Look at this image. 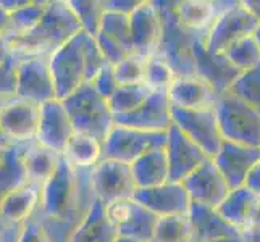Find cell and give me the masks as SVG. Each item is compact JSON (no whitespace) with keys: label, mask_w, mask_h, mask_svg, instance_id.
Here are the masks:
<instances>
[{"label":"cell","mask_w":260,"mask_h":242,"mask_svg":"<svg viewBox=\"0 0 260 242\" xmlns=\"http://www.w3.org/2000/svg\"><path fill=\"white\" fill-rule=\"evenodd\" d=\"M91 169L75 168L61 155L55 173L41 189L39 209L55 220H83L97 200Z\"/></svg>","instance_id":"1"},{"label":"cell","mask_w":260,"mask_h":242,"mask_svg":"<svg viewBox=\"0 0 260 242\" xmlns=\"http://www.w3.org/2000/svg\"><path fill=\"white\" fill-rule=\"evenodd\" d=\"M109 61L92 34L81 31L63 47L49 57V65L55 83V94L63 100L92 78Z\"/></svg>","instance_id":"2"},{"label":"cell","mask_w":260,"mask_h":242,"mask_svg":"<svg viewBox=\"0 0 260 242\" xmlns=\"http://www.w3.org/2000/svg\"><path fill=\"white\" fill-rule=\"evenodd\" d=\"M83 29L81 21L67 4H49L46 15L31 31L4 42L12 57H50Z\"/></svg>","instance_id":"3"},{"label":"cell","mask_w":260,"mask_h":242,"mask_svg":"<svg viewBox=\"0 0 260 242\" xmlns=\"http://www.w3.org/2000/svg\"><path fill=\"white\" fill-rule=\"evenodd\" d=\"M61 102L68 112L75 132L94 136L104 144L107 134L115 126V116L109 100L99 95L94 87L86 83Z\"/></svg>","instance_id":"4"},{"label":"cell","mask_w":260,"mask_h":242,"mask_svg":"<svg viewBox=\"0 0 260 242\" xmlns=\"http://www.w3.org/2000/svg\"><path fill=\"white\" fill-rule=\"evenodd\" d=\"M178 12L160 15L164 24L162 39L155 55L162 57L179 78L196 76V46L207 32L187 29L178 20Z\"/></svg>","instance_id":"5"},{"label":"cell","mask_w":260,"mask_h":242,"mask_svg":"<svg viewBox=\"0 0 260 242\" xmlns=\"http://www.w3.org/2000/svg\"><path fill=\"white\" fill-rule=\"evenodd\" d=\"M215 110L223 139L249 147H260V110L231 92L220 95Z\"/></svg>","instance_id":"6"},{"label":"cell","mask_w":260,"mask_h":242,"mask_svg":"<svg viewBox=\"0 0 260 242\" xmlns=\"http://www.w3.org/2000/svg\"><path fill=\"white\" fill-rule=\"evenodd\" d=\"M168 131H142L115 124L102 144V160H118L131 165L147 152L167 147Z\"/></svg>","instance_id":"7"},{"label":"cell","mask_w":260,"mask_h":242,"mask_svg":"<svg viewBox=\"0 0 260 242\" xmlns=\"http://www.w3.org/2000/svg\"><path fill=\"white\" fill-rule=\"evenodd\" d=\"M172 121L183 134L196 142L209 157H215L223 144L218 116L215 109H179L172 107Z\"/></svg>","instance_id":"8"},{"label":"cell","mask_w":260,"mask_h":242,"mask_svg":"<svg viewBox=\"0 0 260 242\" xmlns=\"http://www.w3.org/2000/svg\"><path fill=\"white\" fill-rule=\"evenodd\" d=\"M41 105L28 98L12 95L0 110V129L10 146L38 141Z\"/></svg>","instance_id":"9"},{"label":"cell","mask_w":260,"mask_h":242,"mask_svg":"<svg viewBox=\"0 0 260 242\" xmlns=\"http://www.w3.org/2000/svg\"><path fill=\"white\" fill-rule=\"evenodd\" d=\"M16 95L36 103L57 98L55 83L47 57L16 58Z\"/></svg>","instance_id":"10"},{"label":"cell","mask_w":260,"mask_h":242,"mask_svg":"<svg viewBox=\"0 0 260 242\" xmlns=\"http://www.w3.org/2000/svg\"><path fill=\"white\" fill-rule=\"evenodd\" d=\"M91 183L95 197L104 203L131 199L136 192L131 165L118 160H101L91 169Z\"/></svg>","instance_id":"11"},{"label":"cell","mask_w":260,"mask_h":242,"mask_svg":"<svg viewBox=\"0 0 260 242\" xmlns=\"http://www.w3.org/2000/svg\"><path fill=\"white\" fill-rule=\"evenodd\" d=\"M258 21L243 7L230 10L215 18L205 36V49L210 53H225L239 39L252 36Z\"/></svg>","instance_id":"12"},{"label":"cell","mask_w":260,"mask_h":242,"mask_svg":"<svg viewBox=\"0 0 260 242\" xmlns=\"http://www.w3.org/2000/svg\"><path fill=\"white\" fill-rule=\"evenodd\" d=\"M94 38L107 61L113 66L134 53L129 15L105 10Z\"/></svg>","instance_id":"13"},{"label":"cell","mask_w":260,"mask_h":242,"mask_svg":"<svg viewBox=\"0 0 260 242\" xmlns=\"http://www.w3.org/2000/svg\"><path fill=\"white\" fill-rule=\"evenodd\" d=\"M183 186L189 194L191 202L209 209H218L231 192V187L213 158L207 160L192 175L187 176L183 181Z\"/></svg>","instance_id":"14"},{"label":"cell","mask_w":260,"mask_h":242,"mask_svg":"<svg viewBox=\"0 0 260 242\" xmlns=\"http://www.w3.org/2000/svg\"><path fill=\"white\" fill-rule=\"evenodd\" d=\"M165 149L170 165V181L173 183H183L201 165L212 158L196 142H192L186 134L179 131V128H176L175 124H172L168 129V141Z\"/></svg>","instance_id":"15"},{"label":"cell","mask_w":260,"mask_h":242,"mask_svg":"<svg viewBox=\"0 0 260 242\" xmlns=\"http://www.w3.org/2000/svg\"><path fill=\"white\" fill-rule=\"evenodd\" d=\"M115 124L142 131H168L173 121L167 91H154L136 110L115 116Z\"/></svg>","instance_id":"16"},{"label":"cell","mask_w":260,"mask_h":242,"mask_svg":"<svg viewBox=\"0 0 260 242\" xmlns=\"http://www.w3.org/2000/svg\"><path fill=\"white\" fill-rule=\"evenodd\" d=\"M75 134L65 105L58 98L41 103V120L38 131V142L57 154H63L68 141Z\"/></svg>","instance_id":"17"},{"label":"cell","mask_w":260,"mask_h":242,"mask_svg":"<svg viewBox=\"0 0 260 242\" xmlns=\"http://www.w3.org/2000/svg\"><path fill=\"white\" fill-rule=\"evenodd\" d=\"M133 199L138 200L141 205H144L152 213H155L157 217L189 213L192 203L183 183L173 181H168L155 187H147V189H136Z\"/></svg>","instance_id":"18"},{"label":"cell","mask_w":260,"mask_h":242,"mask_svg":"<svg viewBox=\"0 0 260 242\" xmlns=\"http://www.w3.org/2000/svg\"><path fill=\"white\" fill-rule=\"evenodd\" d=\"M223 178L226 179L231 191L243 187L246 178L252 166L260 161V147H249L236 144L231 141H223L221 149L213 157Z\"/></svg>","instance_id":"19"},{"label":"cell","mask_w":260,"mask_h":242,"mask_svg":"<svg viewBox=\"0 0 260 242\" xmlns=\"http://www.w3.org/2000/svg\"><path fill=\"white\" fill-rule=\"evenodd\" d=\"M239 73L241 71L231 63L225 53H210L205 49V39L197 42L196 76L207 81L220 95L230 91Z\"/></svg>","instance_id":"20"},{"label":"cell","mask_w":260,"mask_h":242,"mask_svg":"<svg viewBox=\"0 0 260 242\" xmlns=\"http://www.w3.org/2000/svg\"><path fill=\"white\" fill-rule=\"evenodd\" d=\"M129 23L134 53L144 58L155 55L164 32L162 18L155 8L150 4L138 8L129 15Z\"/></svg>","instance_id":"21"},{"label":"cell","mask_w":260,"mask_h":242,"mask_svg":"<svg viewBox=\"0 0 260 242\" xmlns=\"http://www.w3.org/2000/svg\"><path fill=\"white\" fill-rule=\"evenodd\" d=\"M167 94L172 107L179 109H215L220 98V94L207 81L197 76H176Z\"/></svg>","instance_id":"22"},{"label":"cell","mask_w":260,"mask_h":242,"mask_svg":"<svg viewBox=\"0 0 260 242\" xmlns=\"http://www.w3.org/2000/svg\"><path fill=\"white\" fill-rule=\"evenodd\" d=\"M41 203V187L24 183L8 194L0 205V226H21Z\"/></svg>","instance_id":"23"},{"label":"cell","mask_w":260,"mask_h":242,"mask_svg":"<svg viewBox=\"0 0 260 242\" xmlns=\"http://www.w3.org/2000/svg\"><path fill=\"white\" fill-rule=\"evenodd\" d=\"M189 220L192 226L191 242H212L241 236V232L235 226H231L217 209H209L192 202L189 209Z\"/></svg>","instance_id":"24"},{"label":"cell","mask_w":260,"mask_h":242,"mask_svg":"<svg viewBox=\"0 0 260 242\" xmlns=\"http://www.w3.org/2000/svg\"><path fill=\"white\" fill-rule=\"evenodd\" d=\"M131 173L138 189H147L168 183L170 165L167 149H154L134 160L131 163Z\"/></svg>","instance_id":"25"},{"label":"cell","mask_w":260,"mask_h":242,"mask_svg":"<svg viewBox=\"0 0 260 242\" xmlns=\"http://www.w3.org/2000/svg\"><path fill=\"white\" fill-rule=\"evenodd\" d=\"M60 158V154L41 146L38 141L31 142L23 155L26 181L34 186H39L42 189L44 183L55 173Z\"/></svg>","instance_id":"26"},{"label":"cell","mask_w":260,"mask_h":242,"mask_svg":"<svg viewBox=\"0 0 260 242\" xmlns=\"http://www.w3.org/2000/svg\"><path fill=\"white\" fill-rule=\"evenodd\" d=\"M120 237L110 221L105 217L104 202L95 200L92 209L83 218V221L76 226L71 242H116Z\"/></svg>","instance_id":"27"},{"label":"cell","mask_w":260,"mask_h":242,"mask_svg":"<svg viewBox=\"0 0 260 242\" xmlns=\"http://www.w3.org/2000/svg\"><path fill=\"white\" fill-rule=\"evenodd\" d=\"M258 199L260 197H257L254 192H250L247 187L243 186L231 191L225 202L217 210L231 226H235L239 232H243L249 225Z\"/></svg>","instance_id":"28"},{"label":"cell","mask_w":260,"mask_h":242,"mask_svg":"<svg viewBox=\"0 0 260 242\" xmlns=\"http://www.w3.org/2000/svg\"><path fill=\"white\" fill-rule=\"evenodd\" d=\"M29 144L31 142L7 147L4 157L0 158V205L8 194L18 189L24 183H28L23 165V155Z\"/></svg>","instance_id":"29"},{"label":"cell","mask_w":260,"mask_h":242,"mask_svg":"<svg viewBox=\"0 0 260 242\" xmlns=\"http://www.w3.org/2000/svg\"><path fill=\"white\" fill-rule=\"evenodd\" d=\"M61 155L75 168H92L102 160V142L89 134L75 132Z\"/></svg>","instance_id":"30"},{"label":"cell","mask_w":260,"mask_h":242,"mask_svg":"<svg viewBox=\"0 0 260 242\" xmlns=\"http://www.w3.org/2000/svg\"><path fill=\"white\" fill-rule=\"evenodd\" d=\"M192 226L189 213L158 217L152 242H191Z\"/></svg>","instance_id":"31"},{"label":"cell","mask_w":260,"mask_h":242,"mask_svg":"<svg viewBox=\"0 0 260 242\" xmlns=\"http://www.w3.org/2000/svg\"><path fill=\"white\" fill-rule=\"evenodd\" d=\"M176 15L183 26L197 32H207L217 18L212 4L202 0H184Z\"/></svg>","instance_id":"32"},{"label":"cell","mask_w":260,"mask_h":242,"mask_svg":"<svg viewBox=\"0 0 260 242\" xmlns=\"http://www.w3.org/2000/svg\"><path fill=\"white\" fill-rule=\"evenodd\" d=\"M154 92L142 83L133 86H120L115 91V94L109 98V105L113 116H120L124 113H129L136 110L147 100V97Z\"/></svg>","instance_id":"33"},{"label":"cell","mask_w":260,"mask_h":242,"mask_svg":"<svg viewBox=\"0 0 260 242\" xmlns=\"http://www.w3.org/2000/svg\"><path fill=\"white\" fill-rule=\"evenodd\" d=\"M47 5H32V7L21 8V10H18L15 13H10V23H8L7 31L2 34V41L4 42L13 41L31 31L42 20L44 15H46Z\"/></svg>","instance_id":"34"},{"label":"cell","mask_w":260,"mask_h":242,"mask_svg":"<svg viewBox=\"0 0 260 242\" xmlns=\"http://www.w3.org/2000/svg\"><path fill=\"white\" fill-rule=\"evenodd\" d=\"M225 55L239 71H246L260 65V47L254 34L235 42L225 52Z\"/></svg>","instance_id":"35"},{"label":"cell","mask_w":260,"mask_h":242,"mask_svg":"<svg viewBox=\"0 0 260 242\" xmlns=\"http://www.w3.org/2000/svg\"><path fill=\"white\" fill-rule=\"evenodd\" d=\"M228 92L260 110V65L241 71Z\"/></svg>","instance_id":"36"},{"label":"cell","mask_w":260,"mask_h":242,"mask_svg":"<svg viewBox=\"0 0 260 242\" xmlns=\"http://www.w3.org/2000/svg\"><path fill=\"white\" fill-rule=\"evenodd\" d=\"M67 5L81 21L83 29L94 36L105 12L104 0H67Z\"/></svg>","instance_id":"37"},{"label":"cell","mask_w":260,"mask_h":242,"mask_svg":"<svg viewBox=\"0 0 260 242\" xmlns=\"http://www.w3.org/2000/svg\"><path fill=\"white\" fill-rule=\"evenodd\" d=\"M175 78V71L162 57L152 55L146 60L144 84L150 91H168V87L172 86Z\"/></svg>","instance_id":"38"},{"label":"cell","mask_w":260,"mask_h":242,"mask_svg":"<svg viewBox=\"0 0 260 242\" xmlns=\"http://www.w3.org/2000/svg\"><path fill=\"white\" fill-rule=\"evenodd\" d=\"M146 60L144 57L133 55L121 60L120 63H116L115 68V76L120 86H133V84H142L144 83V68H146Z\"/></svg>","instance_id":"39"},{"label":"cell","mask_w":260,"mask_h":242,"mask_svg":"<svg viewBox=\"0 0 260 242\" xmlns=\"http://www.w3.org/2000/svg\"><path fill=\"white\" fill-rule=\"evenodd\" d=\"M89 84L94 87V91L99 95H102L104 98H107V100H109V98L115 94L116 89L120 87L118 81H116V76H115V68L110 63H107L101 71H99Z\"/></svg>","instance_id":"40"},{"label":"cell","mask_w":260,"mask_h":242,"mask_svg":"<svg viewBox=\"0 0 260 242\" xmlns=\"http://www.w3.org/2000/svg\"><path fill=\"white\" fill-rule=\"evenodd\" d=\"M16 63L12 55L0 63V98L16 95Z\"/></svg>","instance_id":"41"},{"label":"cell","mask_w":260,"mask_h":242,"mask_svg":"<svg viewBox=\"0 0 260 242\" xmlns=\"http://www.w3.org/2000/svg\"><path fill=\"white\" fill-rule=\"evenodd\" d=\"M18 242H49V239L46 236V232H44L41 223L34 217H31L23 225Z\"/></svg>","instance_id":"42"},{"label":"cell","mask_w":260,"mask_h":242,"mask_svg":"<svg viewBox=\"0 0 260 242\" xmlns=\"http://www.w3.org/2000/svg\"><path fill=\"white\" fill-rule=\"evenodd\" d=\"M149 2L150 0H105V10L131 15L133 12L147 5Z\"/></svg>","instance_id":"43"},{"label":"cell","mask_w":260,"mask_h":242,"mask_svg":"<svg viewBox=\"0 0 260 242\" xmlns=\"http://www.w3.org/2000/svg\"><path fill=\"white\" fill-rule=\"evenodd\" d=\"M32 5H47V0H0V7L8 13H15L21 8Z\"/></svg>","instance_id":"44"},{"label":"cell","mask_w":260,"mask_h":242,"mask_svg":"<svg viewBox=\"0 0 260 242\" xmlns=\"http://www.w3.org/2000/svg\"><path fill=\"white\" fill-rule=\"evenodd\" d=\"M184 0H150V5L155 8L158 15H165L170 12H178Z\"/></svg>","instance_id":"45"},{"label":"cell","mask_w":260,"mask_h":242,"mask_svg":"<svg viewBox=\"0 0 260 242\" xmlns=\"http://www.w3.org/2000/svg\"><path fill=\"white\" fill-rule=\"evenodd\" d=\"M244 187H247L250 192H254L257 197H260V161H257L252 166V169L249 171Z\"/></svg>","instance_id":"46"},{"label":"cell","mask_w":260,"mask_h":242,"mask_svg":"<svg viewBox=\"0 0 260 242\" xmlns=\"http://www.w3.org/2000/svg\"><path fill=\"white\" fill-rule=\"evenodd\" d=\"M212 7L218 16L221 13L235 10V8L241 7V0H212Z\"/></svg>","instance_id":"47"},{"label":"cell","mask_w":260,"mask_h":242,"mask_svg":"<svg viewBox=\"0 0 260 242\" xmlns=\"http://www.w3.org/2000/svg\"><path fill=\"white\" fill-rule=\"evenodd\" d=\"M21 226H0V242H18Z\"/></svg>","instance_id":"48"},{"label":"cell","mask_w":260,"mask_h":242,"mask_svg":"<svg viewBox=\"0 0 260 242\" xmlns=\"http://www.w3.org/2000/svg\"><path fill=\"white\" fill-rule=\"evenodd\" d=\"M241 7L247 10L260 23V0H241Z\"/></svg>","instance_id":"49"},{"label":"cell","mask_w":260,"mask_h":242,"mask_svg":"<svg viewBox=\"0 0 260 242\" xmlns=\"http://www.w3.org/2000/svg\"><path fill=\"white\" fill-rule=\"evenodd\" d=\"M246 229H260V199L255 205V209L252 212V217H250V221ZM244 229V231H246Z\"/></svg>","instance_id":"50"},{"label":"cell","mask_w":260,"mask_h":242,"mask_svg":"<svg viewBox=\"0 0 260 242\" xmlns=\"http://www.w3.org/2000/svg\"><path fill=\"white\" fill-rule=\"evenodd\" d=\"M243 242H260V229H246L241 232Z\"/></svg>","instance_id":"51"},{"label":"cell","mask_w":260,"mask_h":242,"mask_svg":"<svg viewBox=\"0 0 260 242\" xmlns=\"http://www.w3.org/2000/svg\"><path fill=\"white\" fill-rule=\"evenodd\" d=\"M8 23H10V13L0 7V38H2V34L7 31Z\"/></svg>","instance_id":"52"},{"label":"cell","mask_w":260,"mask_h":242,"mask_svg":"<svg viewBox=\"0 0 260 242\" xmlns=\"http://www.w3.org/2000/svg\"><path fill=\"white\" fill-rule=\"evenodd\" d=\"M7 98H8V97H5V98H0V110H2V105L5 103ZM7 147H10V144H8V141L5 139V136H4L2 129H0V149H7Z\"/></svg>","instance_id":"53"},{"label":"cell","mask_w":260,"mask_h":242,"mask_svg":"<svg viewBox=\"0 0 260 242\" xmlns=\"http://www.w3.org/2000/svg\"><path fill=\"white\" fill-rule=\"evenodd\" d=\"M10 57V53H8L7 47H5V44L2 41V38H0V63H4V61Z\"/></svg>","instance_id":"54"},{"label":"cell","mask_w":260,"mask_h":242,"mask_svg":"<svg viewBox=\"0 0 260 242\" xmlns=\"http://www.w3.org/2000/svg\"><path fill=\"white\" fill-rule=\"evenodd\" d=\"M254 38H255V41H257V44H258V47H260V23H258L257 29H255V32H254Z\"/></svg>","instance_id":"55"},{"label":"cell","mask_w":260,"mask_h":242,"mask_svg":"<svg viewBox=\"0 0 260 242\" xmlns=\"http://www.w3.org/2000/svg\"><path fill=\"white\" fill-rule=\"evenodd\" d=\"M116 242H136V240H133V239H128V237H118V239H116Z\"/></svg>","instance_id":"56"},{"label":"cell","mask_w":260,"mask_h":242,"mask_svg":"<svg viewBox=\"0 0 260 242\" xmlns=\"http://www.w3.org/2000/svg\"><path fill=\"white\" fill-rule=\"evenodd\" d=\"M47 4H67V0H47Z\"/></svg>","instance_id":"57"},{"label":"cell","mask_w":260,"mask_h":242,"mask_svg":"<svg viewBox=\"0 0 260 242\" xmlns=\"http://www.w3.org/2000/svg\"><path fill=\"white\" fill-rule=\"evenodd\" d=\"M4 152H5V149H0V158L4 157Z\"/></svg>","instance_id":"58"},{"label":"cell","mask_w":260,"mask_h":242,"mask_svg":"<svg viewBox=\"0 0 260 242\" xmlns=\"http://www.w3.org/2000/svg\"><path fill=\"white\" fill-rule=\"evenodd\" d=\"M202 2H210L212 4V0H202Z\"/></svg>","instance_id":"59"},{"label":"cell","mask_w":260,"mask_h":242,"mask_svg":"<svg viewBox=\"0 0 260 242\" xmlns=\"http://www.w3.org/2000/svg\"><path fill=\"white\" fill-rule=\"evenodd\" d=\"M104 2H105V0H104Z\"/></svg>","instance_id":"60"}]
</instances>
